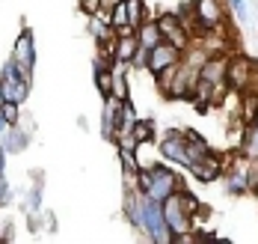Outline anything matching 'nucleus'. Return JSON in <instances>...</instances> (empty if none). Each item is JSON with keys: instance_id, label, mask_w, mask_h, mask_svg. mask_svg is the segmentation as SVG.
I'll return each instance as SVG.
<instances>
[{"instance_id": "3", "label": "nucleus", "mask_w": 258, "mask_h": 244, "mask_svg": "<svg viewBox=\"0 0 258 244\" xmlns=\"http://www.w3.org/2000/svg\"><path fill=\"white\" fill-rule=\"evenodd\" d=\"M226 0H193L190 3V18L202 33L226 30Z\"/></svg>"}, {"instance_id": "21", "label": "nucleus", "mask_w": 258, "mask_h": 244, "mask_svg": "<svg viewBox=\"0 0 258 244\" xmlns=\"http://www.w3.org/2000/svg\"><path fill=\"white\" fill-rule=\"evenodd\" d=\"M134 134L140 143H157V131H155V122L152 119H137V125H134Z\"/></svg>"}, {"instance_id": "4", "label": "nucleus", "mask_w": 258, "mask_h": 244, "mask_svg": "<svg viewBox=\"0 0 258 244\" xmlns=\"http://www.w3.org/2000/svg\"><path fill=\"white\" fill-rule=\"evenodd\" d=\"M163 217H166V223H169L175 241H184V238L193 232V217H190L187 206H184V193H181V190L172 193L169 200H163Z\"/></svg>"}, {"instance_id": "5", "label": "nucleus", "mask_w": 258, "mask_h": 244, "mask_svg": "<svg viewBox=\"0 0 258 244\" xmlns=\"http://www.w3.org/2000/svg\"><path fill=\"white\" fill-rule=\"evenodd\" d=\"M27 95H30V81L21 78L18 66H15L12 57H9V63L3 66V75H0V99H3V102H18V105H24Z\"/></svg>"}, {"instance_id": "35", "label": "nucleus", "mask_w": 258, "mask_h": 244, "mask_svg": "<svg viewBox=\"0 0 258 244\" xmlns=\"http://www.w3.org/2000/svg\"><path fill=\"white\" fill-rule=\"evenodd\" d=\"M252 193H255V197H258V185H255V188H252Z\"/></svg>"}, {"instance_id": "34", "label": "nucleus", "mask_w": 258, "mask_h": 244, "mask_svg": "<svg viewBox=\"0 0 258 244\" xmlns=\"http://www.w3.org/2000/svg\"><path fill=\"white\" fill-rule=\"evenodd\" d=\"M252 122H258V105H255V116H252Z\"/></svg>"}, {"instance_id": "12", "label": "nucleus", "mask_w": 258, "mask_h": 244, "mask_svg": "<svg viewBox=\"0 0 258 244\" xmlns=\"http://www.w3.org/2000/svg\"><path fill=\"white\" fill-rule=\"evenodd\" d=\"M223 170H226V164H223V158L217 155V152H208L205 158H199L196 164H190V173L199 179V182H217L220 176H223Z\"/></svg>"}, {"instance_id": "24", "label": "nucleus", "mask_w": 258, "mask_h": 244, "mask_svg": "<svg viewBox=\"0 0 258 244\" xmlns=\"http://www.w3.org/2000/svg\"><path fill=\"white\" fill-rule=\"evenodd\" d=\"M0 116L9 125H21V105L18 102H0Z\"/></svg>"}, {"instance_id": "26", "label": "nucleus", "mask_w": 258, "mask_h": 244, "mask_svg": "<svg viewBox=\"0 0 258 244\" xmlns=\"http://www.w3.org/2000/svg\"><path fill=\"white\" fill-rule=\"evenodd\" d=\"M119 161H122V170H140L143 167L137 158V149H119Z\"/></svg>"}, {"instance_id": "11", "label": "nucleus", "mask_w": 258, "mask_h": 244, "mask_svg": "<svg viewBox=\"0 0 258 244\" xmlns=\"http://www.w3.org/2000/svg\"><path fill=\"white\" fill-rule=\"evenodd\" d=\"M181 57H184V51L175 48L172 42L163 39L157 48H152V54H149V72H152V75H160L163 69H169V66L181 63Z\"/></svg>"}, {"instance_id": "30", "label": "nucleus", "mask_w": 258, "mask_h": 244, "mask_svg": "<svg viewBox=\"0 0 258 244\" xmlns=\"http://www.w3.org/2000/svg\"><path fill=\"white\" fill-rule=\"evenodd\" d=\"M12 200V188H9V179H6V173H0V206H6Z\"/></svg>"}, {"instance_id": "27", "label": "nucleus", "mask_w": 258, "mask_h": 244, "mask_svg": "<svg viewBox=\"0 0 258 244\" xmlns=\"http://www.w3.org/2000/svg\"><path fill=\"white\" fill-rule=\"evenodd\" d=\"M113 95H116L119 102L128 99V78H125V75H113Z\"/></svg>"}, {"instance_id": "20", "label": "nucleus", "mask_w": 258, "mask_h": 244, "mask_svg": "<svg viewBox=\"0 0 258 244\" xmlns=\"http://www.w3.org/2000/svg\"><path fill=\"white\" fill-rule=\"evenodd\" d=\"M246 190H249L246 170H232V173L226 176V193H232V197H240V193H246Z\"/></svg>"}, {"instance_id": "25", "label": "nucleus", "mask_w": 258, "mask_h": 244, "mask_svg": "<svg viewBox=\"0 0 258 244\" xmlns=\"http://www.w3.org/2000/svg\"><path fill=\"white\" fill-rule=\"evenodd\" d=\"M110 24H113V30L131 27V24H128V6H125V0H122V3H116V6L110 9Z\"/></svg>"}, {"instance_id": "6", "label": "nucleus", "mask_w": 258, "mask_h": 244, "mask_svg": "<svg viewBox=\"0 0 258 244\" xmlns=\"http://www.w3.org/2000/svg\"><path fill=\"white\" fill-rule=\"evenodd\" d=\"M152 185H149V190H143L146 197H152V200H157V203H163V200H169L172 193H178L181 190V179L166 167V164H155L152 167Z\"/></svg>"}, {"instance_id": "14", "label": "nucleus", "mask_w": 258, "mask_h": 244, "mask_svg": "<svg viewBox=\"0 0 258 244\" xmlns=\"http://www.w3.org/2000/svg\"><path fill=\"white\" fill-rule=\"evenodd\" d=\"M0 146L6 149V155H21L30 146V131H21V125H9V131L3 134Z\"/></svg>"}, {"instance_id": "10", "label": "nucleus", "mask_w": 258, "mask_h": 244, "mask_svg": "<svg viewBox=\"0 0 258 244\" xmlns=\"http://www.w3.org/2000/svg\"><path fill=\"white\" fill-rule=\"evenodd\" d=\"M157 24H160V30H163V39H166V42H172V45L181 48V51L190 48V27L181 21L178 15H160Z\"/></svg>"}, {"instance_id": "19", "label": "nucleus", "mask_w": 258, "mask_h": 244, "mask_svg": "<svg viewBox=\"0 0 258 244\" xmlns=\"http://www.w3.org/2000/svg\"><path fill=\"white\" fill-rule=\"evenodd\" d=\"M137 48H140L137 33H131V36H116V60L131 63V60H134V54H137Z\"/></svg>"}, {"instance_id": "13", "label": "nucleus", "mask_w": 258, "mask_h": 244, "mask_svg": "<svg viewBox=\"0 0 258 244\" xmlns=\"http://www.w3.org/2000/svg\"><path fill=\"white\" fill-rule=\"evenodd\" d=\"M119 99L116 95H104V110H101V137L104 140H116L119 131Z\"/></svg>"}, {"instance_id": "8", "label": "nucleus", "mask_w": 258, "mask_h": 244, "mask_svg": "<svg viewBox=\"0 0 258 244\" xmlns=\"http://www.w3.org/2000/svg\"><path fill=\"white\" fill-rule=\"evenodd\" d=\"M196 83H199V66H193V63H187V60L181 57V63L175 66V75H172V83H169L166 95H169V99H190L193 89H196Z\"/></svg>"}, {"instance_id": "32", "label": "nucleus", "mask_w": 258, "mask_h": 244, "mask_svg": "<svg viewBox=\"0 0 258 244\" xmlns=\"http://www.w3.org/2000/svg\"><path fill=\"white\" fill-rule=\"evenodd\" d=\"M42 209V188L30 190V212H39Z\"/></svg>"}, {"instance_id": "9", "label": "nucleus", "mask_w": 258, "mask_h": 244, "mask_svg": "<svg viewBox=\"0 0 258 244\" xmlns=\"http://www.w3.org/2000/svg\"><path fill=\"white\" fill-rule=\"evenodd\" d=\"M12 63L18 66L21 78H33V69H36V45H33V33L21 30V36L15 39V48H12Z\"/></svg>"}, {"instance_id": "16", "label": "nucleus", "mask_w": 258, "mask_h": 244, "mask_svg": "<svg viewBox=\"0 0 258 244\" xmlns=\"http://www.w3.org/2000/svg\"><path fill=\"white\" fill-rule=\"evenodd\" d=\"M184 137H187V155H190V164H196L199 158H205L208 152H211V143H208L199 131L184 128Z\"/></svg>"}, {"instance_id": "31", "label": "nucleus", "mask_w": 258, "mask_h": 244, "mask_svg": "<svg viewBox=\"0 0 258 244\" xmlns=\"http://www.w3.org/2000/svg\"><path fill=\"white\" fill-rule=\"evenodd\" d=\"M80 9L86 15H95V12H101V0H80Z\"/></svg>"}, {"instance_id": "1", "label": "nucleus", "mask_w": 258, "mask_h": 244, "mask_svg": "<svg viewBox=\"0 0 258 244\" xmlns=\"http://www.w3.org/2000/svg\"><path fill=\"white\" fill-rule=\"evenodd\" d=\"M258 83V63L249 60L243 54H229V63H226V86L232 92H255ZM258 95V92H255Z\"/></svg>"}, {"instance_id": "28", "label": "nucleus", "mask_w": 258, "mask_h": 244, "mask_svg": "<svg viewBox=\"0 0 258 244\" xmlns=\"http://www.w3.org/2000/svg\"><path fill=\"white\" fill-rule=\"evenodd\" d=\"M226 3L234 9L237 21H249V6H246V0H226Z\"/></svg>"}, {"instance_id": "36", "label": "nucleus", "mask_w": 258, "mask_h": 244, "mask_svg": "<svg viewBox=\"0 0 258 244\" xmlns=\"http://www.w3.org/2000/svg\"><path fill=\"white\" fill-rule=\"evenodd\" d=\"M0 75H3V69H0Z\"/></svg>"}, {"instance_id": "18", "label": "nucleus", "mask_w": 258, "mask_h": 244, "mask_svg": "<svg viewBox=\"0 0 258 244\" xmlns=\"http://www.w3.org/2000/svg\"><path fill=\"white\" fill-rule=\"evenodd\" d=\"M95 86H98L101 95H113V69H110V63H104V60L95 63Z\"/></svg>"}, {"instance_id": "17", "label": "nucleus", "mask_w": 258, "mask_h": 244, "mask_svg": "<svg viewBox=\"0 0 258 244\" xmlns=\"http://www.w3.org/2000/svg\"><path fill=\"white\" fill-rule=\"evenodd\" d=\"M240 155H243L246 161H258V122L246 125L243 140H240Z\"/></svg>"}, {"instance_id": "29", "label": "nucleus", "mask_w": 258, "mask_h": 244, "mask_svg": "<svg viewBox=\"0 0 258 244\" xmlns=\"http://www.w3.org/2000/svg\"><path fill=\"white\" fill-rule=\"evenodd\" d=\"M149 54H152V51L140 45L137 54H134V60H131V66H134V69H149Z\"/></svg>"}, {"instance_id": "7", "label": "nucleus", "mask_w": 258, "mask_h": 244, "mask_svg": "<svg viewBox=\"0 0 258 244\" xmlns=\"http://www.w3.org/2000/svg\"><path fill=\"white\" fill-rule=\"evenodd\" d=\"M160 146V155L166 161L181 164L184 170H190V155H187V137H184V128H166L163 137L157 140Z\"/></svg>"}, {"instance_id": "2", "label": "nucleus", "mask_w": 258, "mask_h": 244, "mask_svg": "<svg viewBox=\"0 0 258 244\" xmlns=\"http://www.w3.org/2000/svg\"><path fill=\"white\" fill-rule=\"evenodd\" d=\"M140 209H143V235H149V241L155 244L175 241V235H172V229H169V223L163 217V203L140 193Z\"/></svg>"}, {"instance_id": "33", "label": "nucleus", "mask_w": 258, "mask_h": 244, "mask_svg": "<svg viewBox=\"0 0 258 244\" xmlns=\"http://www.w3.org/2000/svg\"><path fill=\"white\" fill-rule=\"evenodd\" d=\"M6 131H9V122H6V119L0 116V140H3V134H6Z\"/></svg>"}, {"instance_id": "23", "label": "nucleus", "mask_w": 258, "mask_h": 244, "mask_svg": "<svg viewBox=\"0 0 258 244\" xmlns=\"http://www.w3.org/2000/svg\"><path fill=\"white\" fill-rule=\"evenodd\" d=\"M137 110H134V105H131V99H125L122 105H119V128H134L137 125Z\"/></svg>"}, {"instance_id": "22", "label": "nucleus", "mask_w": 258, "mask_h": 244, "mask_svg": "<svg viewBox=\"0 0 258 244\" xmlns=\"http://www.w3.org/2000/svg\"><path fill=\"white\" fill-rule=\"evenodd\" d=\"M125 6H128V24L140 27L146 21V0H125Z\"/></svg>"}, {"instance_id": "15", "label": "nucleus", "mask_w": 258, "mask_h": 244, "mask_svg": "<svg viewBox=\"0 0 258 244\" xmlns=\"http://www.w3.org/2000/svg\"><path fill=\"white\" fill-rule=\"evenodd\" d=\"M137 42L143 45V48H157L160 42H163V30H160V24L157 21H143L140 27H137Z\"/></svg>"}]
</instances>
